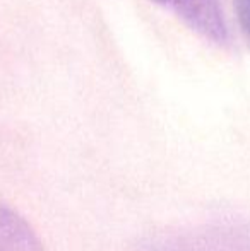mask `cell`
Wrapping results in <instances>:
<instances>
[{"mask_svg":"<svg viewBox=\"0 0 250 251\" xmlns=\"http://www.w3.org/2000/svg\"><path fill=\"white\" fill-rule=\"evenodd\" d=\"M136 251H250V222L223 217L171 227L144 239Z\"/></svg>","mask_w":250,"mask_h":251,"instance_id":"cell-1","label":"cell"},{"mask_svg":"<svg viewBox=\"0 0 250 251\" xmlns=\"http://www.w3.org/2000/svg\"><path fill=\"white\" fill-rule=\"evenodd\" d=\"M173 10L187 26L216 45L230 41V31L220 0H153Z\"/></svg>","mask_w":250,"mask_h":251,"instance_id":"cell-2","label":"cell"},{"mask_svg":"<svg viewBox=\"0 0 250 251\" xmlns=\"http://www.w3.org/2000/svg\"><path fill=\"white\" fill-rule=\"evenodd\" d=\"M0 251H45L33 227L5 205H0Z\"/></svg>","mask_w":250,"mask_h":251,"instance_id":"cell-3","label":"cell"},{"mask_svg":"<svg viewBox=\"0 0 250 251\" xmlns=\"http://www.w3.org/2000/svg\"><path fill=\"white\" fill-rule=\"evenodd\" d=\"M238 14V23H240L242 33H244L245 40L250 45V0H235Z\"/></svg>","mask_w":250,"mask_h":251,"instance_id":"cell-4","label":"cell"}]
</instances>
